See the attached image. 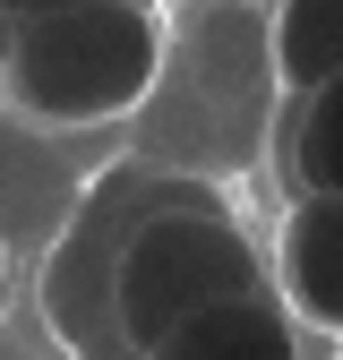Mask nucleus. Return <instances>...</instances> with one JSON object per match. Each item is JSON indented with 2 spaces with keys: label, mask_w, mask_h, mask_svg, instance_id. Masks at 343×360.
<instances>
[{
  "label": "nucleus",
  "mask_w": 343,
  "mask_h": 360,
  "mask_svg": "<svg viewBox=\"0 0 343 360\" xmlns=\"http://www.w3.org/2000/svg\"><path fill=\"white\" fill-rule=\"evenodd\" d=\"M163 77V26L146 0H86L9 26V103L43 129H103Z\"/></svg>",
  "instance_id": "1"
},
{
  "label": "nucleus",
  "mask_w": 343,
  "mask_h": 360,
  "mask_svg": "<svg viewBox=\"0 0 343 360\" xmlns=\"http://www.w3.org/2000/svg\"><path fill=\"white\" fill-rule=\"evenodd\" d=\"M257 249L240 223L206 214V206H181V214H155L129 232L120 249V275H112V318H120V343L129 352H155L172 326H189L198 309L232 300V292H257Z\"/></svg>",
  "instance_id": "2"
},
{
  "label": "nucleus",
  "mask_w": 343,
  "mask_h": 360,
  "mask_svg": "<svg viewBox=\"0 0 343 360\" xmlns=\"http://www.w3.org/2000/svg\"><path fill=\"white\" fill-rule=\"evenodd\" d=\"M275 292L300 309V326L343 343V198L300 189L275 232Z\"/></svg>",
  "instance_id": "3"
},
{
  "label": "nucleus",
  "mask_w": 343,
  "mask_h": 360,
  "mask_svg": "<svg viewBox=\"0 0 343 360\" xmlns=\"http://www.w3.org/2000/svg\"><path fill=\"white\" fill-rule=\"evenodd\" d=\"M146 360H300V309L257 283V292L198 309L189 326H172Z\"/></svg>",
  "instance_id": "4"
},
{
  "label": "nucleus",
  "mask_w": 343,
  "mask_h": 360,
  "mask_svg": "<svg viewBox=\"0 0 343 360\" xmlns=\"http://www.w3.org/2000/svg\"><path fill=\"white\" fill-rule=\"evenodd\" d=\"M266 52H275V86L292 103L318 95V86H335L343 77V0H275Z\"/></svg>",
  "instance_id": "5"
},
{
  "label": "nucleus",
  "mask_w": 343,
  "mask_h": 360,
  "mask_svg": "<svg viewBox=\"0 0 343 360\" xmlns=\"http://www.w3.org/2000/svg\"><path fill=\"white\" fill-rule=\"evenodd\" d=\"M283 172H292V189L343 198V77L292 103V120H283Z\"/></svg>",
  "instance_id": "6"
},
{
  "label": "nucleus",
  "mask_w": 343,
  "mask_h": 360,
  "mask_svg": "<svg viewBox=\"0 0 343 360\" xmlns=\"http://www.w3.org/2000/svg\"><path fill=\"white\" fill-rule=\"evenodd\" d=\"M60 9H86V0H9V26H26V18H60Z\"/></svg>",
  "instance_id": "7"
}]
</instances>
